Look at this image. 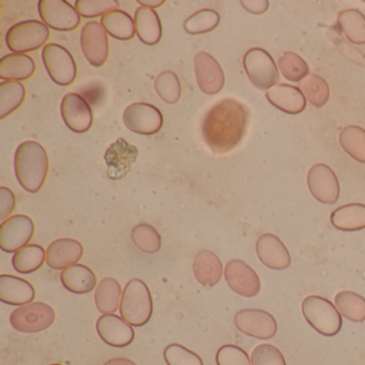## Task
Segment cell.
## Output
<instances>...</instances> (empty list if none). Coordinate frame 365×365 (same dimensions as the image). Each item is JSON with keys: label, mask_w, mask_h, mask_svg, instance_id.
I'll return each mask as SVG.
<instances>
[{"label": "cell", "mask_w": 365, "mask_h": 365, "mask_svg": "<svg viewBox=\"0 0 365 365\" xmlns=\"http://www.w3.org/2000/svg\"><path fill=\"white\" fill-rule=\"evenodd\" d=\"M249 121V110L235 99L217 102L205 115L202 134L213 153L224 155L242 140Z\"/></svg>", "instance_id": "cell-1"}, {"label": "cell", "mask_w": 365, "mask_h": 365, "mask_svg": "<svg viewBox=\"0 0 365 365\" xmlns=\"http://www.w3.org/2000/svg\"><path fill=\"white\" fill-rule=\"evenodd\" d=\"M14 170L23 189L29 193H38L48 177V157L46 149L34 140L22 143L14 155Z\"/></svg>", "instance_id": "cell-2"}, {"label": "cell", "mask_w": 365, "mask_h": 365, "mask_svg": "<svg viewBox=\"0 0 365 365\" xmlns=\"http://www.w3.org/2000/svg\"><path fill=\"white\" fill-rule=\"evenodd\" d=\"M120 316L133 327H143L151 319L153 300L148 285L143 279L128 282L121 297Z\"/></svg>", "instance_id": "cell-3"}, {"label": "cell", "mask_w": 365, "mask_h": 365, "mask_svg": "<svg viewBox=\"0 0 365 365\" xmlns=\"http://www.w3.org/2000/svg\"><path fill=\"white\" fill-rule=\"evenodd\" d=\"M301 307L307 324L320 334L334 336L341 331V313L328 299L312 294L304 298Z\"/></svg>", "instance_id": "cell-4"}, {"label": "cell", "mask_w": 365, "mask_h": 365, "mask_svg": "<svg viewBox=\"0 0 365 365\" xmlns=\"http://www.w3.org/2000/svg\"><path fill=\"white\" fill-rule=\"evenodd\" d=\"M50 29L43 22L23 21L8 31L6 42L14 54H26L41 48L50 38Z\"/></svg>", "instance_id": "cell-5"}, {"label": "cell", "mask_w": 365, "mask_h": 365, "mask_svg": "<svg viewBox=\"0 0 365 365\" xmlns=\"http://www.w3.org/2000/svg\"><path fill=\"white\" fill-rule=\"evenodd\" d=\"M243 67L252 84L259 91H269L279 83V70L274 59L264 48L247 51L243 57Z\"/></svg>", "instance_id": "cell-6"}, {"label": "cell", "mask_w": 365, "mask_h": 365, "mask_svg": "<svg viewBox=\"0 0 365 365\" xmlns=\"http://www.w3.org/2000/svg\"><path fill=\"white\" fill-rule=\"evenodd\" d=\"M56 314L51 305L44 302H31L14 309L10 315V324L19 332L38 333L54 324Z\"/></svg>", "instance_id": "cell-7"}, {"label": "cell", "mask_w": 365, "mask_h": 365, "mask_svg": "<svg viewBox=\"0 0 365 365\" xmlns=\"http://www.w3.org/2000/svg\"><path fill=\"white\" fill-rule=\"evenodd\" d=\"M42 61L48 76L56 84L69 86L78 76V67L71 53L57 43H50L42 51Z\"/></svg>", "instance_id": "cell-8"}, {"label": "cell", "mask_w": 365, "mask_h": 365, "mask_svg": "<svg viewBox=\"0 0 365 365\" xmlns=\"http://www.w3.org/2000/svg\"><path fill=\"white\" fill-rule=\"evenodd\" d=\"M38 11L44 24L54 31H76L81 24L78 10L65 0H40Z\"/></svg>", "instance_id": "cell-9"}, {"label": "cell", "mask_w": 365, "mask_h": 365, "mask_svg": "<svg viewBox=\"0 0 365 365\" xmlns=\"http://www.w3.org/2000/svg\"><path fill=\"white\" fill-rule=\"evenodd\" d=\"M35 234V223L24 215L10 217L0 225V247L7 253H16L27 247Z\"/></svg>", "instance_id": "cell-10"}, {"label": "cell", "mask_w": 365, "mask_h": 365, "mask_svg": "<svg viewBox=\"0 0 365 365\" xmlns=\"http://www.w3.org/2000/svg\"><path fill=\"white\" fill-rule=\"evenodd\" d=\"M123 123L128 129L142 135H155L163 127L164 118L153 104L138 102L125 108Z\"/></svg>", "instance_id": "cell-11"}, {"label": "cell", "mask_w": 365, "mask_h": 365, "mask_svg": "<svg viewBox=\"0 0 365 365\" xmlns=\"http://www.w3.org/2000/svg\"><path fill=\"white\" fill-rule=\"evenodd\" d=\"M239 331L258 339H270L277 332V322L269 312L259 309H241L235 315Z\"/></svg>", "instance_id": "cell-12"}, {"label": "cell", "mask_w": 365, "mask_h": 365, "mask_svg": "<svg viewBox=\"0 0 365 365\" xmlns=\"http://www.w3.org/2000/svg\"><path fill=\"white\" fill-rule=\"evenodd\" d=\"M226 283L232 292L245 298L259 294L262 282L252 267L240 259H232L224 269Z\"/></svg>", "instance_id": "cell-13"}, {"label": "cell", "mask_w": 365, "mask_h": 365, "mask_svg": "<svg viewBox=\"0 0 365 365\" xmlns=\"http://www.w3.org/2000/svg\"><path fill=\"white\" fill-rule=\"evenodd\" d=\"M81 46L88 63L96 68L106 63L110 53L108 33L101 23L91 21L86 23L81 33Z\"/></svg>", "instance_id": "cell-14"}, {"label": "cell", "mask_w": 365, "mask_h": 365, "mask_svg": "<svg viewBox=\"0 0 365 365\" xmlns=\"http://www.w3.org/2000/svg\"><path fill=\"white\" fill-rule=\"evenodd\" d=\"M307 185L312 195L322 204L332 205L339 200V179L326 164H315L309 168Z\"/></svg>", "instance_id": "cell-15"}, {"label": "cell", "mask_w": 365, "mask_h": 365, "mask_svg": "<svg viewBox=\"0 0 365 365\" xmlns=\"http://www.w3.org/2000/svg\"><path fill=\"white\" fill-rule=\"evenodd\" d=\"M61 113L66 125L76 133H85L93 125V108L78 93H68L63 97Z\"/></svg>", "instance_id": "cell-16"}, {"label": "cell", "mask_w": 365, "mask_h": 365, "mask_svg": "<svg viewBox=\"0 0 365 365\" xmlns=\"http://www.w3.org/2000/svg\"><path fill=\"white\" fill-rule=\"evenodd\" d=\"M194 70L198 87L206 95L219 93L225 85V76L221 65L212 55L200 52L194 57Z\"/></svg>", "instance_id": "cell-17"}, {"label": "cell", "mask_w": 365, "mask_h": 365, "mask_svg": "<svg viewBox=\"0 0 365 365\" xmlns=\"http://www.w3.org/2000/svg\"><path fill=\"white\" fill-rule=\"evenodd\" d=\"M96 329L102 341L112 347H127L135 337L133 326L116 314H103L98 319Z\"/></svg>", "instance_id": "cell-18"}, {"label": "cell", "mask_w": 365, "mask_h": 365, "mask_svg": "<svg viewBox=\"0 0 365 365\" xmlns=\"http://www.w3.org/2000/svg\"><path fill=\"white\" fill-rule=\"evenodd\" d=\"M138 157V150L123 138H118L106 150L104 160L108 164V176L113 180L125 178Z\"/></svg>", "instance_id": "cell-19"}, {"label": "cell", "mask_w": 365, "mask_h": 365, "mask_svg": "<svg viewBox=\"0 0 365 365\" xmlns=\"http://www.w3.org/2000/svg\"><path fill=\"white\" fill-rule=\"evenodd\" d=\"M256 253L260 262L272 270H284L292 264L289 251L279 237L264 234L256 242Z\"/></svg>", "instance_id": "cell-20"}, {"label": "cell", "mask_w": 365, "mask_h": 365, "mask_svg": "<svg viewBox=\"0 0 365 365\" xmlns=\"http://www.w3.org/2000/svg\"><path fill=\"white\" fill-rule=\"evenodd\" d=\"M84 247L80 241L71 238L55 240L46 250V264L54 270H65L80 262Z\"/></svg>", "instance_id": "cell-21"}, {"label": "cell", "mask_w": 365, "mask_h": 365, "mask_svg": "<svg viewBox=\"0 0 365 365\" xmlns=\"http://www.w3.org/2000/svg\"><path fill=\"white\" fill-rule=\"evenodd\" d=\"M36 289L29 281L11 274L0 275V300L6 304L23 307L34 302Z\"/></svg>", "instance_id": "cell-22"}, {"label": "cell", "mask_w": 365, "mask_h": 365, "mask_svg": "<svg viewBox=\"0 0 365 365\" xmlns=\"http://www.w3.org/2000/svg\"><path fill=\"white\" fill-rule=\"evenodd\" d=\"M266 98L274 108L286 114H300L307 106V99L302 91L292 85H275L267 91Z\"/></svg>", "instance_id": "cell-23"}, {"label": "cell", "mask_w": 365, "mask_h": 365, "mask_svg": "<svg viewBox=\"0 0 365 365\" xmlns=\"http://www.w3.org/2000/svg\"><path fill=\"white\" fill-rule=\"evenodd\" d=\"M193 272L196 281L206 288L217 285L223 277V264L217 254L204 250L195 256Z\"/></svg>", "instance_id": "cell-24"}, {"label": "cell", "mask_w": 365, "mask_h": 365, "mask_svg": "<svg viewBox=\"0 0 365 365\" xmlns=\"http://www.w3.org/2000/svg\"><path fill=\"white\" fill-rule=\"evenodd\" d=\"M36 63L26 54H9L0 61V78L10 82H20L35 74Z\"/></svg>", "instance_id": "cell-25"}, {"label": "cell", "mask_w": 365, "mask_h": 365, "mask_svg": "<svg viewBox=\"0 0 365 365\" xmlns=\"http://www.w3.org/2000/svg\"><path fill=\"white\" fill-rule=\"evenodd\" d=\"M134 22L138 39L143 43L153 46L161 41L163 29L157 11L148 8H138L134 16Z\"/></svg>", "instance_id": "cell-26"}, {"label": "cell", "mask_w": 365, "mask_h": 365, "mask_svg": "<svg viewBox=\"0 0 365 365\" xmlns=\"http://www.w3.org/2000/svg\"><path fill=\"white\" fill-rule=\"evenodd\" d=\"M61 281L66 289L78 294H88L98 286L97 275L89 267L82 264L65 269L61 272Z\"/></svg>", "instance_id": "cell-27"}, {"label": "cell", "mask_w": 365, "mask_h": 365, "mask_svg": "<svg viewBox=\"0 0 365 365\" xmlns=\"http://www.w3.org/2000/svg\"><path fill=\"white\" fill-rule=\"evenodd\" d=\"M331 224L343 232H356L365 228V205L348 204L331 213Z\"/></svg>", "instance_id": "cell-28"}, {"label": "cell", "mask_w": 365, "mask_h": 365, "mask_svg": "<svg viewBox=\"0 0 365 365\" xmlns=\"http://www.w3.org/2000/svg\"><path fill=\"white\" fill-rule=\"evenodd\" d=\"M123 289L120 283L113 277L100 282L95 292V302L102 314H114L120 307Z\"/></svg>", "instance_id": "cell-29"}, {"label": "cell", "mask_w": 365, "mask_h": 365, "mask_svg": "<svg viewBox=\"0 0 365 365\" xmlns=\"http://www.w3.org/2000/svg\"><path fill=\"white\" fill-rule=\"evenodd\" d=\"M101 25L108 35L121 41H129L135 36V22L123 10H115L101 18Z\"/></svg>", "instance_id": "cell-30"}, {"label": "cell", "mask_w": 365, "mask_h": 365, "mask_svg": "<svg viewBox=\"0 0 365 365\" xmlns=\"http://www.w3.org/2000/svg\"><path fill=\"white\" fill-rule=\"evenodd\" d=\"M46 262V251L39 245H29L14 253L12 266L21 274H31L39 270Z\"/></svg>", "instance_id": "cell-31"}, {"label": "cell", "mask_w": 365, "mask_h": 365, "mask_svg": "<svg viewBox=\"0 0 365 365\" xmlns=\"http://www.w3.org/2000/svg\"><path fill=\"white\" fill-rule=\"evenodd\" d=\"M337 24L351 43L365 44V16L362 12L356 9L344 10L337 16Z\"/></svg>", "instance_id": "cell-32"}, {"label": "cell", "mask_w": 365, "mask_h": 365, "mask_svg": "<svg viewBox=\"0 0 365 365\" xmlns=\"http://www.w3.org/2000/svg\"><path fill=\"white\" fill-rule=\"evenodd\" d=\"M335 307L341 315L350 322H363L365 320V298L350 290H343L335 294Z\"/></svg>", "instance_id": "cell-33"}, {"label": "cell", "mask_w": 365, "mask_h": 365, "mask_svg": "<svg viewBox=\"0 0 365 365\" xmlns=\"http://www.w3.org/2000/svg\"><path fill=\"white\" fill-rule=\"evenodd\" d=\"M26 89L20 82H4L0 84V119L16 112L24 103Z\"/></svg>", "instance_id": "cell-34"}, {"label": "cell", "mask_w": 365, "mask_h": 365, "mask_svg": "<svg viewBox=\"0 0 365 365\" xmlns=\"http://www.w3.org/2000/svg\"><path fill=\"white\" fill-rule=\"evenodd\" d=\"M299 89L302 91L307 101L317 108H322L330 98L328 83L317 74H309L303 78L299 83Z\"/></svg>", "instance_id": "cell-35"}, {"label": "cell", "mask_w": 365, "mask_h": 365, "mask_svg": "<svg viewBox=\"0 0 365 365\" xmlns=\"http://www.w3.org/2000/svg\"><path fill=\"white\" fill-rule=\"evenodd\" d=\"M344 150L361 163L365 164V130L358 125H348L339 134Z\"/></svg>", "instance_id": "cell-36"}, {"label": "cell", "mask_w": 365, "mask_h": 365, "mask_svg": "<svg viewBox=\"0 0 365 365\" xmlns=\"http://www.w3.org/2000/svg\"><path fill=\"white\" fill-rule=\"evenodd\" d=\"M221 16L215 10L202 9L189 16L183 26L190 35H202L215 31L219 26Z\"/></svg>", "instance_id": "cell-37"}, {"label": "cell", "mask_w": 365, "mask_h": 365, "mask_svg": "<svg viewBox=\"0 0 365 365\" xmlns=\"http://www.w3.org/2000/svg\"><path fill=\"white\" fill-rule=\"evenodd\" d=\"M134 245L144 253L155 254L161 250L162 238L157 230L149 224H138L132 230Z\"/></svg>", "instance_id": "cell-38"}, {"label": "cell", "mask_w": 365, "mask_h": 365, "mask_svg": "<svg viewBox=\"0 0 365 365\" xmlns=\"http://www.w3.org/2000/svg\"><path fill=\"white\" fill-rule=\"evenodd\" d=\"M279 69L286 80L300 83L309 76L307 61L294 52H285L279 56Z\"/></svg>", "instance_id": "cell-39"}, {"label": "cell", "mask_w": 365, "mask_h": 365, "mask_svg": "<svg viewBox=\"0 0 365 365\" xmlns=\"http://www.w3.org/2000/svg\"><path fill=\"white\" fill-rule=\"evenodd\" d=\"M155 88L159 97L168 104H175L180 100L181 84L175 72L164 71L157 76Z\"/></svg>", "instance_id": "cell-40"}, {"label": "cell", "mask_w": 365, "mask_h": 365, "mask_svg": "<svg viewBox=\"0 0 365 365\" xmlns=\"http://www.w3.org/2000/svg\"><path fill=\"white\" fill-rule=\"evenodd\" d=\"M76 8L83 18L93 19L118 10L119 3L117 0H78Z\"/></svg>", "instance_id": "cell-41"}, {"label": "cell", "mask_w": 365, "mask_h": 365, "mask_svg": "<svg viewBox=\"0 0 365 365\" xmlns=\"http://www.w3.org/2000/svg\"><path fill=\"white\" fill-rule=\"evenodd\" d=\"M164 360L168 365H204L202 358L180 344H170L164 349Z\"/></svg>", "instance_id": "cell-42"}, {"label": "cell", "mask_w": 365, "mask_h": 365, "mask_svg": "<svg viewBox=\"0 0 365 365\" xmlns=\"http://www.w3.org/2000/svg\"><path fill=\"white\" fill-rule=\"evenodd\" d=\"M251 361L252 365H287L281 350L270 344H260L254 348Z\"/></svg>", "instance_id": "cell-43"}, {"label": "cell", "mask_w": 365, "mask_h": 365, "mask_svg": "<svg viewBox=\"0 0 365 365\" xmlns=\"http://www.w3.org/2000/svg\"><path fill=\"white\" fill-rule=\"evenodd\" d=\"M215 361L217 365H252L247 352L239 346L227 344L217 350Z\"/></svg>", "instance_id": "cell-44"}, {"label": "cell", "mask_w": 365, "mask_h": 365, "mask_svg": "<svg viewBox=\"0 0 365 365\" xmlns=\"http://www.w3.org/2000/svg\"><path fill=\"white\" fill-rule=\"evenodd\" d=\"M16 198L14 192L6 187H0V220L6 221L16 209Z\"/></svg>", "instance_id": "cell-45"}, {"label": "cell", "mask_w": 365, "mask_h": 365, "mask_svg": "<svg viewBox=\"0 0 365 365\" xmlns=\"http://www.w3.org/2000/svg\"><path fill=\"white\" fill-rule=\"evenodd\" d=\"M242 7L254 16H260L264 14L268 10L269 3L267 0H242L241 1Z\"/></svg>", "instance_id": "cell-46"}, {"label": "cell", "mask_w": 365, "mask_h": 365, "mask_svg": "<svg viewBox=\"0 0 365 365\" xmlns=\"http://www.w3.org/2000/svg\"><path fill=\"white\" fill-rule=\"evenodd\" d=\"M103 365H138L134 361L128 358H114L106 361Z\"/></svg>", "instance_id": "cell-47"}, {"label": "cell", "mask_w": 365, "mask_h": 365, "mask_svg": "<svg viewBox=\"0 0 365 365\" xmlns=\"http://www.w3.org/2000/svg\"><path fill=\"white\" fill-rule=\"evenodd\" d=\"M165 3L164 0H146V1H143V0H138V4L144 6V8H158L161 7L163 4Z\"/></svg>", "instance_id": "cell-48"}, {"label": "cell", "mask_w": 365, "mask_h": 365, "mask_svg": "<svg viewBox=\"0 0 365 365\" xmlns=\"http://www.w3.org/2000/svg\"><path fill=\"white\" fill-rule=\"evenodd\" d=\"M51 365H61V364H58V363H55V364H51Z\"/></svg>", "instance_id": "cell-49"}]
</instances>
